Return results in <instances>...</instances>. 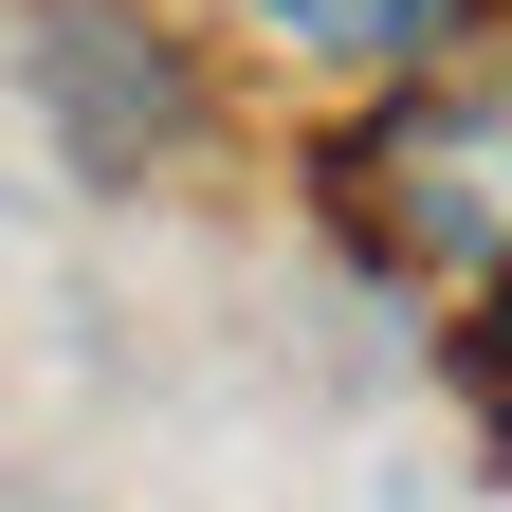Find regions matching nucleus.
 I'll list each match as a JSON object with an SVG mask.
<instances>
[{
	"instance_id": "1",
	"label": "nucleus",
	"mask_w": 512,
	"mask_h": 512,
	"mask_svg": "<svg viewBox=\"0 0 512 512\" xmlns=\"http://www.w3.org/2000/svg\"><path fill=\"white\" fill-rule=\"evenodd\" d=\"M330 220L421 293H494L512 275V92H458V74H403L366 128H330Z\"/></svg>"
},
{
	"instance_id": "3",
	"label": "nucleus",
	"mask_w": 512,
	"mask_h": 512,
	"mask_svg": "<svg viewBox=\"0 0 512 512\" xmlns=\"http://www.w3.org/2000/svg\"><path fill=\"white\" fill-rule=\"evenodd\" d=\"M238 37L275 55V74H366V92H403V74H439V55L476 37V0H238Z\"/></svg>"
},
{
	"instance_id": "2",
	"label": "nucleus",
	"mask_w": 512,
	"mask_h": 512,
	"mask_svg": "<svg viewBox=\"0 0 512 512\" xmlns=\"http://www.w3.org/2000/svg\"><path fill=\"white\" fill-rule=\"evenodd\" d=\"M19 74H37V110H55V147H74L92 183H147V165H183L220 128V92H202V55H183L147 0H37V37H19Z\"/></svg>"
},
{
	"instance_id": "4",
	"label": "nucleus",
	"mask_w": 512,
	"mask_h": 512,
	"mask_svg": "<svg viewBox=\"0 0 512 512\" xmlns=\"http://www.w3.org/2000/svg\"><path fill=\"white\" fill-rule=\"evenodd\" d=\"M476 421L512 439V275H494V330H476Z\"/></svg>"
}]
</instances>
